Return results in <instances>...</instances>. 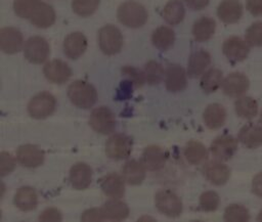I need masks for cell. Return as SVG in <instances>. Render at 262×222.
Returning <instances> with one entry per match:
<instances>
[{"label":"cell","mask_w":262,"mask_h":222,"mask_svg":"<svg viewBox=\"0 0 262 222\" xmlns=\"http://www.w3.org/2000/svg\"><path fill=\"white\" fill-rule=\"evenodd\" d=\"M222 72L218 69H210L203 74L201 79V88L206 93L215 92L222 84Z\"/></svg>","instance_id":"34"},{"label":"cell","mask_w":262,"mask_h":222,"mask_svg":"<svg viewBox=\"0 0 262 222\" xmlns=\"http://www.w3.org/2000/svg\"><path fill=\"white\" fill-rule=\"evenodd\" d=\"M46 79L55 84L67 82L72 76V70L69 64L60 59H53L47 62L43 68Z\"/></svg>","instance_id":"13"},{"label":"cell","mask_w":262,"mask_h":222,"mask_svg":"<svg viewBox=\"0 0 262 222\" xmlns=\"http://www.w3.org/2000/svg\"><path fill=\"white\" fill-rule=\"evenodd\" d=\"M28 19L37 28L45 29L54 24L55 11L51 5L37 0L30 11Z\"/></svg>","instance_id":"9"},{"label":"cell","mask_w":262,"mask_h":222,"mask_svg":"<svg viewBox=\"0 0 262 222\" xmlns=\"http://www.w3.org/2000/svg\"><path fill=\"white\" fill-rule=\"evenodd\" d=\"M203 174L211 183L223 185L230 177V170L226 165L212 161L204 165Z\"/></svg>","instance_id":"18"},{"label":"cell","mask_w":262,"mask_h":222,"mask_svg":"<svg viewBox=\"0 0 262 222\" xmlns=\"http://www.w3.org/2000/svg\"><path fill=\"white\" fill-rule=\"evenodd\" d=\"M50 54V47L46 39L40 36L29 38L24 46V55L32 63L44 62Z\"/></svg>","instance_id":"6"},{"label":"cell","mask_w":262,"mask_h":222,"mask_svg":"<svg viewBox=\"0 0 262 222\" xmlns=\"http://www.w3.org/2000/svg\"><path fill=\"white\" fill-rule=\"evenodd\" d=\"M37 0H15L13 3V9L17 16L21 18H27L29 13Z\"/></svg>","instance_id":"41"},{"label":"cell","mask_w":262,"mask_h":222,"mask_svg":"<svg viewBox=\"0 0 262 222\" xmlns=\"http://www.w3.org/2000/svg\"><path fill=\"white\" fill-rule=\"evenodd\" d=\"M246 42L253 47L262 45V21L252 24L246 31Z\"/></svg>","instance_id":"38"},{"label":"cell","mask_w":262,"mask_h":222,"mask_svg":"<svg viewBox=\"0 0 262 222\" xmlns=\"http://www.w3.org/2000/svg\"><path fill=\"white\" fill-rule=\"evenodd\" d=\"M219 195L215 191H206L200 197V209L205 212L215 211L219 206Z\"/></svg>","instance_id":"40"},{"label":"cell","mask_w":262,"mask_h":222,"mask_svg":"<svg viewBox=\"0 0 262 222\" xmlns=\"http://www.w3.org/2000/svg\"><path fill=\"white\" fill-rule=\"evenodd\" d=\"M210 149L215 158L227 161L231 159L237 149V139L226 134L218 136L211 143Z\"/></svg>","instance_id":"10"},{"label":"cell","mask_w":262,"mask_h":222,"mask_svg":"<svg viewBox=\"0 0 262 222\" xmlns=\"http://www.w3.org/2000/svg\"><path fill=\"white\" fill-rule=\"evenodd\" d=\"M97 39L100 50L106 55H114L120 52L123 47L122 33L113 25L102 27L98 31Z\"/></svg>","instance_id":"3"},{"label":"cell","mask_w":262,"mask_h":222,"mask_svg":"<svg viewBox=\"0 0 262 222\" xmlns=\"http://www.w3.org/2000/svg\"><path fill=\"white\" fill-rule=\"evenodd\" d=\"M211 63V55L208 51L204 49H199L193 51L187 62V75L190 78H196L204 74L205 70Z\"/></svg>","instance_id":"21"},{"label":"cell","mask_w":262,"mask_h":222,"mask_svg":"<svg viewBox=\"0 0 262 222\" xmlns=\"http://www.w3.org/2000/svg\"><path fill=\"white\" fill-rule=\"evenodd\" d=\"M16 159L24 167L36 168L43 164L44 152L36 145L25 144L18 147Z\"/></svg>","instance_id":"15"},{"label":"cell","mask_w":262,"mask_h":222,"mask_svg":"<svg viewBox=\"0 0 262 222\" xmlns=\"http://www.w3.org/2000/svg\"><path fill=\"white\" fill-rule=\"evenodd\" d=\"M133 83L129 80L122 81L119 88L117 89V98L119 100H125L128 99L132 95V87Z\"/></svg>","instance_id":"43"},{"label":"cell","mask_w":262,"mask_h":222,"mask_svg":"<svg viewBox=\"0 0 262 222\" xmlns=\"http://www.w3.org/2000/svg\"><path fill=\"white\" fill-rule=\"evenodd\" d=\"M247 9L255 16H262V0H247Z\"/></svg>","instance_id":"46"},{"label":"cell","mask_w":262,"mask_h":222,"mask_svg":"<svg viewBox=\"0 0 262 222\" xmlns=\"http://www.w3.org/2000/svg\"><path fill=\"white\" fill-rule=\"evenodd\" d=\"M257 220H258V221H262V210L259 212V215H258V217H257Z\"/></svg>","instance_id":"49"},{"label":"cell","mask_w":262,"mask_h":222,"mask_svg":"<svg viewBox=\"0 0 262 222\" xmlns=\"http://www.w3.org/2000/svg\"><path fill=\"white\" fill-rule=\"evenodd\" d=\"M92 180V169L85 163L75 164L70 171V181L74 188L82 190L87 188Z\"/></svg>","instance_id":"20"},{"label":"cell","mask_w":262,"mask_h":222,"mask_svg":"<svg viewBox=\"0 0 262 222\" xmlns=\"http://www.w3.org/2000/svg\"><path fill=\"white\" fill-rule=\"evenodd\" d=\"M224 220L229 222H246L250 220V214L244 206L233 204L225 209Z\"/></svg>","instance_id":"36"},{"label":"cell","mask_w":262,"mask_h":222,"mask_svg":"<svg viewBox=\"0 0 262 222\" xmlns=\"http://www.w3.org/2000/svg\"><path fill=\"white\" fill-rule=\"evenodd\" d=\"M55 105V97L51 93L43 91L31 98L28 104V112L35 119H45L54 112Z\"/></svg>","instance_id":"4"},{"label":"cell","mask_w":262,"mask_h":222,"mask_svg":"<svg viewBox=\"0 0 262 222\" xmlns=\"http://www.w3.org/2000/svg\"><path fill=\"white\" fill-rule=\"evenodd\" d=\"M82 221H104V218L102 216L100 209H90L83 213L81 216Z\"/></svg>","instance_id":"45"},{"label":"cell","mask_w":262,"mask_h":222,"mask_svg":"<svg viewBox=\"0 0 262 222\" xmlns=\"http://www.w3.org/2000/svg\"><path fill=\"white\" fill-rule=\"evenodd\" d=\"M68 96L76 106L87 109L92 107L96 102L97 92L90 83L77 80L69 86Z\"/></svg>","instance_id":"2"},{"label":"cell","mask_w":262,"mask_h":222,"mask_svg":"<svg viewBox=\"0 0 262 222\" xmlns=\"http://www.w3.org/2000/svg\"><path fill=\"white\" fill-rule=\"evenodd\" d=\"M63 52L71 59L80 57L87 48V39L81 32L69 34L63 41Z\"/></svg>","instance_id":"16"},{"label":"cell","mask_w":262,"mask_h":222,"mask_svg":"<svg viewBox=\"0 0 262 222\" xmlns=\"http://www.w3.org/2000/svg\"><path fill=\"white\" fill-rule=\"evenodd\" d=\"M39 220H41V221H60V220H62V216L57 209L49 208L42 212V214L39 217Z\"/></svg>","instance_id":"44"},{"label":"cell","mask_w":262,"mask_h":222,"mask_svg":"<svg viewBox=\"0 0 262 222\" xmlns=\"http://www.w3.org/2000/svg\"><path fill=\"white\" fill-rule=\"evenodd\" d=\"M146 168L142 162L131 160L125 163L122 168V177L130 185H138L145 178Z\"/></svg>","instance_id":"24"},{"label":"cell","mask_w":262,"mask_h":222,"mask_svg":"<svg viewBox=\"0 0 262 222\" xmlns=\"http://www.w3.org/2000/svg\"><path fill=\"white\" fill-rule=\"evenodd\" d=\"M117 16L122 25L136 29L146 23L148 14L142 4L136 1H126L119 6Z\"/></svg>","instance_id":"1"},{"label":"cell","mask_w":262,"mask_h":222,"mask_svg":"<svg viewBox=\"0 0 262 222\" xmlns=\"http://www.w3.org/2000/svg\"><path fill=\"white\" fill-rule=\"evenodd\" d=\"M238 140L248 148H256L262 145V128L249 123L238 132Z\"/></svg>","instance_id":"26"},{"label":"cell","mask_w":262,"mask_h":222,"mask_svg":"<svg viewBox=\"0 0 262 222\" xmlns=\"http://www.w3.org/2000/svg\"><path fill=\"white\" fill-rule=\"evenodd\" d=\"M24 44L23 34L15 28L5 27L0 30V48L3 52L12 54L18 52Z\"/></svg>","instance_id":"12"},{"label":"cell","mask_w":262,"mask_h":222,"mask_svg":"<svg viewBox=\"0 0 262 222\" xmlns=\"http://www.w3.org/2000/svg\"><path fill=\"white\" fill-rule=\"evenodd\" d=\"M89 124L97 133L106 135L115 130L116 118L107 106H98L90 114Z\"/></svg>","instance_id":"5"},{"label":"cell","mask_w":262,"mask_h":222,"mask_svg":"<svg viewBox=\"0 0 262 222\" xmlns=\"http://www.w3.org/2000/svg\"><path fill=\"white\" fill-rule=\"evenodd\" d=\"M250 82L246 75L242 73H231L222 82L223 92L231 97L243 95L249 88Z\"/></svg>","instance_id":"14"},{"label":"cell","mask_w":262,"mask_h":222,"mask_svg":"<svg viewBox=\"0 0 262 222\" xmlns=\"http://www.w3.org/2000/svg\"><path fill=\"white\" fill-rule=\"evenodd\" d=\"M234 109L238 117L252 119L258 113V103L254 98L250 96H243L235 100Z\"/></svg>","instance_id":"33"},{"label":"cell","mask_w":262,"mask_h":222,"mask_svg":"<svg viewBox=\"0 0 262 222\" xmlns=\"http://www.w3.org/2000/svg\"><path fill=\"white\" fill-rule=\"evenodd\" d=\"M175 40L174 31L166 26H161L157 28L151 35V42L160 50L169 49Z\"/></svg>","instance_id":"30"},{"label":"cell","mask_w":262,"mask_h":222,"mask_svg":"<svg viewBox=\"0 0 262 222\" xmlns=\"http://www.w3.org/2000/svg\"><path fill=\"white\" fill-rule=\"evenodd\" d=\"M166 88L171 92L182 91L187 84L186 73L179 64L168 65L165 72Z\"/></svg>","instance_id":"17"},{"label":"cell","mask_w":262,"mask_h":222,"mask_svg":"<svg viewBox=\"0 0 262 222\" xmlns=\"http://www.w3.org/2000/svg\"><path fill=\"white\" fill-rule=\"evenodd\" d=\"M15 167V161L13 159V157L6 152V151H2L0 153V173L1 176H5L7 174H9L10 172L13 171Z\"/></svg>","instance_id":"42"},{"label":"cell","mask_w":262,"mask_h":222,"mask_svg":"<svg viewBox=\"0 0 262 222\" xmlns=\"http://www.w3.org/2000/svg\"><path fill=\"white\" fill-rule=\"evenodd\" d=\"M210 0H185L187 6L193 10H201L209 4Z\"/></svg>","instance_id":"48"},{"label":"cell","mask_w":262,"mask_h":222,"mask_svg":"<svg viewBox=\"0 0 262 222\" xmlns=\"http://www.w3.org/2000/svg\"><path fill=\"white\" fill-rule=\"evenodd\" d=\"M100 210L104 220L121 221L126 219L129 215L128 206L125 203L118 201L117 198H113L104 203Z\"/></svg>","instance_id":"25"},{"label":"cell","mask_w":262,"mask_h":222,"mask_svg":"<svg viewBox=\"0 0 262 222\" xmlns=\"http://www.w3.org/2000/svg\"><path fill=\"white\" fill-rule=\"evenodd\" d=\"M203 119L209 129H218L225 122V108L219 103H211L204 110Z\"/></svg>","instance_id":"27"},{"label":"cell","mask_w":262,"mask_h":222,"mask_svg":"<svg viewBox=\"0 0 262 222\" xmlns=\"http://www.w3.org/2000/svg\"><path fill=\"white\" fill-rule=\"evenodd\" d=\"M259 124H260V126L262 127V112H261V114H260V118H259Z\"/></svg>","instance_id":"50"},{"label":"cell","mask_w":262,"mask_h":222,"mask_svg":"<svg viewBox=\"0 0 262 222\" xmlns=\"http://www.w3.org/2000/svg\"><path fill=\"white\" fill-rule=\"evenodd\" d=\"M252 191L262 197V173H258L252 181Z\"/></svg>","instance_id":"47"},{"label":"cell","mask_w":262,"mask_h":222,"mask_svg":"<svg viewBox=\"0 0 262 222\" xmlns=\"http://www.w3.org/2000/svg\"><path fill=\"white\" fill-rule=\"evenodd\" d=\"M100 0H72L73 10L80 16H89L95 12Z\"/></svg>","instance_id":"37"},{"label":"cell","mask_w":262,"mask_h":222,"mask_svg":"<svg viewBox=\"0 0 262 222\" xmlns=\"http://www.w3.org/2000/svg\"><path fill=\"white\" fill-rule=\"evenodd\" d=\"M184 157L191 165H199L207 160L208 151L203 143L191 140L184 147Z\"/></svg>","instance_id":"32"},{"label":"cell","mask_w":262,"mask_h":222,"mask_svg":"<svg viewBox=\"0 0 262 222\" xmlns=\"http://www.w3.org/2000/svg\"><path fill=\"white\" fill-rule=\"evenodd\" d=\"M217 15L225 24L237 23L243 15V6L238 0H223L217 8Z\"/></svg>","instance_id":"22"},{"label":"cell","mask_w":262,"mask_h":222,"mask_svg":"<svg viewBox=\"0 0 262 222\" xmlns=\"http://www.w3.org/2000/svg\"><path fill=\"white\" fill-rule=\"evenodd\" d=\"M216 23L209 16H202L192 27V35L195 41L205 42L209 40L215 33Z\"/></svg>","instance_id":"29"},{"label":"cell","mask_w":262,"mask_h":222,"mask_svg":"<svg viewBox=\"0 0 262 222\" xmlns=\"http://www.w3.org/2000/svg\"><path fill=\"white\" fill-rule=\"evenodd\" d=\"M13 203L20 211H32L37 207L38 196L32 187L25 186L16 191Z\"/></svg>","instance_id":"28"},{"label":"cell","mask_w":262,"mask_h":222,"mask_svg":"<svg viewBox=\"0 0 262 222\" xmlns=\"http://www.w3.org/2000/svg\"><path fill=\"white\" fill-rule=\"evenodd\" d=\"M157 209L168 217H178L182 212L181 199L171 190H160L155 195Z\"/></svg>","instance_id":"7"},{"label":"cell","mask_w":262,"mask_h":222,"mask_svg":"<svg viewBox=\"0 0 262 222\" xmlns=\"http://www.w3.org/2000/svg\"><path fill=\"white\" fill-rule=\"evenodd\" d=\"M250 45L241 39L239 37L233 36L226 39L223 43L222 50L224 55L231 62H238L244 60L250 51Z\"/></svg>","instance_id":"11"},{"label":"cell","mask_w":262,"mask_h":222,"mask_svg":"<svg viewBox=\"0 0 262 222\" xmlns=\"http://www.w3.org/2000/svg\"><path fill=\"white\" fill-rule=\"evenodd\" d=\"M167 156L165 151L157 145L145 147L142 153V164L149 171H158L162 169L166 163Z\"/></svg>","instance_id":"23"},{"label":"cell","mask_w":262,"mask_h":222,"mask_svg":"<svg viewBox=\"0 0 262 222\" xmlns=\"http://www.w3.org/2000/svg\"><path fill=\"white\" fill-rule=\"evenodd\" d=\"M132 151V140L125 134H114L105 143V153L113 160L127 159Z\"/></svg>","instance_id":"8"},{"label":"cell","mask_w":262,"mask_h":222,"mask_svg":"<svg viewBox=\"0 0 262 222\" xmlns=\"http://www.w3.org/2000/svg\"><path fill=\"white\" fill-rule=\"evenodd\" d=\"M162 15L170 25H177L184 18L185 9L180 0H170L163 8Z\"/></svg>","instance_id":"31"},{"label":"cell","mask_w":262,"mask_h":222,"mask_svg":"<svg viewBox=\"0 0 262 222\" xmlns=\"http://www.w3.org/2000/svg\"><path fill=\"white\" fill-rule=\"evenodd\" d=\"M121 72L124 76H126L128 78L129 81H131L133 83V85L135 87H141L146 82L144 72L140 71L139 69H137L135 66L125 65L121 69Z\"/></svg>","instance_id":"39"},{"label":"cell","mask_w":262,"mask_h":222,"mask_svg":"<svg viewBox=\"0 0 262 222\" xmlns=\"http://www.w3.org/2000/svg\"><path fill=\"white\" fill-rule=\"evenodd\" d=\"M124 178L116 173H110L103 176L100 181V187L103 193L112 198H121L125 193V184Z\"/></svg>","instance_id":"19"},{"label":"cell","mask_w":262,"mask_h":222,"mask_svg":"<svg viewBox=\"0 0 262 222\" xmlns=\"http://www.w3.org/2000/svg\"><path fill=\"white\" fill-rule=\"evenodd\" d=\"M144 75L146 82L150 85L159 84L165 75V71L161 63L156 60H149L144 65Z\"/></svg>","instance_id":"35"}]
</instances>
